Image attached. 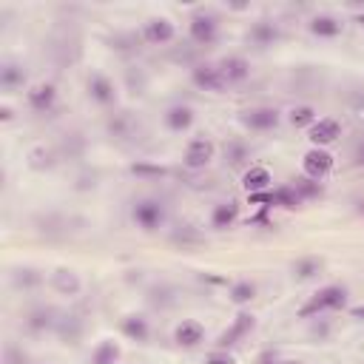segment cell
<instances>
[{
	"label": "cell",
	"mask_w": 364,
	"mask_h": 364,
	"mask_svg": "<svg viewBox=\"0 0 364 364\" xmlns=\"http://www.w3.org/2000/svg\"><path fill=\"white\" fill-rule=\"evenodd\" d=\"M347 305V287H341V284H327V287H322L319 294L299 310V316H316V313H325V310H339V308H344Z\"/></svg>",
	"instance_id": "obj_1"
},
{
	"label": "cell",
	"mask_w": 364,
	"mask_h": 364,
	"mask_svg": "<svg viewBox=\"0 0 364 364\" xmlns=\"http://www.w3.org/2000/svg\"><path fill=\"white\" fill-rule=\"evenodd\" d=\"M131 213H134V222L142 231H157L165 222V208H163L160 199H139Z\"/></svg>",
	"instance_id": "obj_2"
},
{
	"label": "cell",
	"mask_w": 364,
	"mask_h": 364,
	"mask_svg": "<svg viewBox=\"0 0 364 364\" xmlns=\"http://www.w3.org/2000/svg\"><path fill=\"white\" fill-rule=\"evenodd\" d=\"M213 154H216V145H213L208 137H196V139L188 142L185 157H182V165H185L188 171H202L205 165H211Z\"/></svg>",
	"instance_id": "obj_3"
},
{
	"label": "cell",
	"mask_w": 364,
	"mask_h": 364,
	"mask_svg": "<svg viewBox=\"0 0 364 364\" xmlns=\"http://www.w3.org/2000/svg\"><path fill=\"white\" fill-rule=\"evenodd\" d=\"M194 86L202 89V92H225L228 80L222 75V68L220 65H213V63H202L194 68V75H191Z\"/></svg>",
	"instance_id": "obj_4"
},
{
	"label": "cell",
	"mask_w": 364,
	"mask_h": 364,
	"mask_svg": "<svg viewBox=\"0 0 364 364\" xmlns=\"http://www.w3.org/2000/svg\"><path fill=\"white\" fill-rule=\"evenodd\" d=\"M302 171H305V177L322 182V180L333 171V154L325 151V149H310V151L302 157Z\"/></svg>",
	"instance_id": "obj_5"
},
{
	"label": "cell",
	"mask_w": 364,
	"mask_h": 364,
	"mask_svg": "<svg viewBox=\"0 0 364 364\" xmlns=\"http://www.w3.org/2000/svg\"><path fill=\"white\" fill-rule=\"evenodd\" d=\"M308 137L313 142V149H325V145H330V142H336L341 137V123L333 120V117H322V120H316L310 125Z\"/></svg>",
	"instance_id": "obj_6"
},
{
	"label": "cell",
	"mask_w": 364,
	"mask_h": 364,
	"mask_svg": "<svg viewBox=\"0 0 364 364\" xmlns=\"http://www.w3.org/2000/svg\"><path fill=\"white\" fill-rule=\"evenodd\" d=\"M188 32H191V40H194V43H199V46H211V43L216 40V34H220V26H216V18H211V15L199 12V15H194V18H191Z\"/></svg>",
	"instance_id": "obj_7"
},
{
	"label": "cell",
	"mask_w": 364,
	"mask_h": 364,
	"mask_svg": "<svg viewBox=\"0 0 364 364\" xmlns=\"http://www.w3.org/2000/svg\"><path fill=\"white\" fill-rule=\"evenodd\" d=\"M26 103H29V108H32V111L46 114V111H51V108H54V103H57V89H54L51 83L32 86V89L26 92Z\"/></svg>",
	"instance_id": "obj_8"
},
{
	"label": "cell",
	"mask_w": 364,
	"mask_h": 364,
	"mask_svg": "<svg viewBox=\"0 0 364 364\" xmlns=\"http://www.w3.org/2000/svg\"><path fill=\"white\" fill-rule=\"evenodd\" d=\"M174 34H177V29H174V23L168 18H154V20H149V23L142 26V37L149 40V43H154V46L171 43Z\"/></svg>",
	"instance_id": "obj_9"
},
{
	"label": "cell",
	"mask_w": 364,
	"mask_h": 364,
	"mask_svg": "<svg viewBox=\"0 0 364 364\" xmlns=\"http://www.w3.org/2000/svg\"><path fill=\"white\" fill-rule=\"evenodd\" d=\"M242 123L251 128V131H270L279 125V111L276 108H251L242 114Z\"/></svg>",
	"instance_id": "obj_10"
},
{
	"label": "cell",
	"mask_w": 364,
	"mask_h": 364,
	"mask_svg": "<svg viewBox=\"0 0 364 364\" xmlns=\"http://www.w3.org/2000/svg\"><path fill=\"white\" fill-rule=\"evenodd\" d=\"M174 341H177L180 347H196V344L205 341V327H202L199 322H194V319H185V322H180L177 330H174Z\"/></svg>",
	"instance_id": "obj_11"
},
{
	"label": "cell",
	"mask_w": 364,
	"mask_h": 364,
	"mask_svg": "<svg viewBox=\"0 0 364 364\" xmlns=\"http://www.w3.org/2000/svg\"><path fill=\"white\" fill-rule=\"evenodd\" d=\"M89 94H92V100L100 103V106H114V103H117V89H114V83H111L108 77H103V75H94V77L89 80Z\"/></svg>",
	"instance_id": "obj_12"
},
{
	"label": "cell",
	"mask_w": 364,
	"mask_h": 364,
	"mask_svg": "<svg viewBox=\"0 0 364 364\" xmlns=\"http://www.w3.org/2000/svg\"><path fill=\"white\" fill-rule=\"evenodd\" d=\"M220 68H222V75H225L228 83H242V80L251 77V63H248L245 57H239V54L225 57V60L220 63Z\"/></svg>",
	"instance_id": "obj_13"
},
{
	"label": "cell",
	"mask_w": 364,
	"mask_h": 364,
	"mask_svg": "<svg viewBox=\"0 0 364 364\" xmlns=\"http://www.w3.org/2000/svg\"><path fill=\"white\" fill-rule=\"evenodd\" d=\"M51 287L57 290V294L63 296H77L80 294V279L75 270H68V268H57L51 273Z\"/></svg>",
	"instance_id": "obj_14"
},
{
	"label": "cell",
	"mask_w": 364,
	"mask_h": 364,
	"mask_svg": "<svg viewBox=\"0 0 364 364\" xmlns=\"http://www.w3.org/2000/svg\"><path fill=\"white\" fill-rule=\"evenodd\" d=\"M270 182H273V174H270L265 165H251V168L245 171V177H242V185H245V191H248V194L268 191V188H270Z\"/></svg>",
	"instance_id": "obj_15"
},
{
	"label": "cell",
	"mask_w": 364,
	"mask_h": 364,
	"mask_svg": "<svg viewBox=\"0 0 364 364\" xmlns=\"http://www.w3.org/2000/svg\"><path fill=\"white\" fill-rule=\"evenodd\" d=\"M237 216H239V205L237 202H220L213 208V213H211V228L225 231V228H231L237 222Z\"/></svg>",
	"instance_id": "obj_16"
},
{
	"label": "cell",
	"mask_w": 364,
	"mask_h": 364,
	"mask_svg": "<svg viewBox=\"0 0 364 364\" xmlns=\"http://www.w3.org/2000/svg\"><path fill=\"white\" fill-rule=\"evenodd\" d=\"M165 125H168L174 134L188 131V128L194 125V111H191L188 106H171V108L165 111Z\"/></svg>",
	"instance_id": "obj_17"
},
{
	"label": "cell",
	"mask_w": 364,
	"mask_h": 364,
	"mask_svg": "<svg viewBox=\"0 0 364 364\" xmlns=\"http://www.w3.org/2000/svg\"><path fill=\"white\" fill-rule=\"evenodd\" d=\"M310 32H313L316 37H327V40H333V37H339V34H341V20H339V18H333V15H319V18H313V20H310Z\"/></svg>",
	"instance_id": "obj_18"
},
{
	"label": "cell",
	"mask_w": 364,
	"mask_h": 364,
	"mask_svg": "<svg viewBox=\"0 0 364 364\" xmlns=\"http://www.w3.org/2000/svg\"><path fill=\"white\" fill-rule=\"evenodd\" d=\"M23 83H26V71L18 63H6L4 68H0V89L4 92H15Z\"/></svg>",
	"instance_id": "obj_19"
},
{
	"label": "cell",
	"mask_w": 364,
	"mask_h": 364,
	"mask_svg": "<svg viewBox=\"0 0 364 364\" xmlns=\"http://www.w3.org/2000/svg\"><path fill=\"white\" fill-rule=\"evenodd\" d=\"M248 330H253V316H251V313H239V316H237V322H234V327L222 333V339H220V347L225 350L228 344H237V339H242Z\"/></svg>",
	"instance_id": "obj_20"
},
{
	"label": "cell",
	"mask_w": 364,
	"mask_h": 364,
	"mask_svg": "<svg viewBox=\"0 0 364 364\" xmlns=\"http://www.w3.org/2000/svg\"><path fill=\"white\" fill-rule=\"evenodd\" d=\"M123 333L131 341H149L151 327H149V322H145L142 316H128V319H123Z\"/></svg>",
	"instance_id": "obj_21"
},
{
	"label": "cell",
	"mask_w": 364,
	"mask_h": 364,
	"mask_svg": "<svg viewBox=\"0 0 364 364\" xmlns=\"http://www.w3.org/2000/svg\"><path fill=\"white\" fill-rule=\"evenodd\" d=\"M270 194H273V205L287 208V211H294V208H299V205L305 202L294 185H282V188H276V191H270Z\"/></svg>",
	"instance_id": "obj_22"
},
{
	"label": "cell",
	"mask_w": 364,
	"mask_h": 364,
	"mask_svg": "<svg viewBox=\"0 0 364 364\" xmlns=\"http://www.w3.org/2000/svg\"><path fill=\"white\" fill-rule=\"evenodd\" d=\"M120 361V344L117 341H103L92 353V364H117Z\"/></svg>",
	"instance_id": "obj_23"
},
{
	"label": "cell",
	"mask_w": 364,
	"mask_h": 364,
	"mask_svg": "<svg viewBox=\"0 0 364 364\" xmlns=\"http://www.w3.org/2000/svg\"><path fill=\"white\" fill-rule=\"evenodd\" d=\"M276 37H279V32H276V26L268 23V20H259V23L251 29V40H253L256 46H270Z\"/></svg>",
	"instance_id": "obj_24"
},
{
	"label": "cell",
	"mask_w": 364,
	"mask_h": 364,
	"mask_svg": "<svg viewBox=\"0 0 364 364\" xmlns=\"http://www.w3.org/2000/svg\"><path fill=\"white\" fill-rule=\"evenodd\" d=\"M29 330L32 333H43V330H49V327H54V310H49V308H40V310H34L32 316H29Z\"/></svg>",
	"instance_id": "obj_25"
},
{
	"label": "cell",
	"mask_w": 364,
	"mask_h": 364,
	"mask_svg": "<svg viewBox=\"0 0 364 364\" xmlns=\"http://www.w3.org/2000/svg\"><path fill=\"white\" fill-rule=\"evenodd\" d=\"M313 123H316V108H313V106H296L294 111H290V125L310 128Z\"/></svg>",
	"instance_id": "obj_26"
},
{
	"label": "cell",
	"mask_w": 364,
	"mask_h": 364,
	"mask_svg": "<svg viewBox=\"0 0 364 364\" xmlns=\"http://www.w3.org/2000/svg\"><path fill=\"white\" fill-rule=\"evenodd\" d=\"M253 296H256V284L253 282H237V284H231V302L248 305Z\"/></svg>",
	"instance_id": "obj_27"
},
{
	"label": "cell",
	"mask_w": 364,
	"mask_h": 364,
	"mask_svg": "<svg viewBox=\"0 0 364 364\" xmlns=\"http://www.w3.org/2000/svg\"><path fill=\"white\" fill-rule=\"evenodd\" d=\"M294 188L299 191V196H302V199H316V196L322 194V185H319L316 180H310V177L296 180V185H294Z\"/></svg>",
	"instance_id": "obj_28"
},
{
	"label": "cell",
	"mask_w": 364,
	"mask_h": 364,
	"mask_svg": "<svg viewBox=\"0 0 364 364\" xmlns=\"http://www.w3.org/2000/svg\"><path fill=\"white\" fill-rule=\"evenodd\" d=\"M319 268H322L319 259H299L294 265V273H296V279H313L319 273Z\"/></svg>",
	"instance_id": "obj_29"
},
{
	"label": "cell",
	"mask_w": 364,
	"mask_h": 364,
	"mask_svg": "<svg viewBox=\"0 0 364 364\" xmlns=\"http://www.w3.org/2000/svg\"><path fill=\"white\" fill-rule=\"evenodd\" d=\"M225 157H228L234 165H239L242 160H248V149H245L242 142H228V145H225Z\"/></svg>",
	"instance_id": "obj_30"
},
{
	"label": "cell",
	"mask_w": 364,
	"mask_h": 364,
	"mask_svg": "<svg viewBox=\"0 0 364 364\" xmlns=\"http://www.w3.org/2000/svg\"><path fill=\"white\" fill-rule=\"evenodd\" d=\"M205 364H237V358H234L228 350H216V353H211V356L205 358Z\"/></svg>",
	"instance_id": "obj_31"
},
{
	"label": "cell",
	"mask_w": 364,
	"mask_h": 364,
	"mask_svg": "<svg viewBox=\"0 0 364 364\" xmlns=\"http://www.w3.org/2000/svg\"><path fill=\"white\" fill-rule=\"evenodd\" d=\"M131 171L134 174H142V177H163L165 174V168H157V165H131Z\"/></svg>",
	"instance_id": "obj_32"
},
{
	"label": "cell",
	"mask_w": 364,
	"mask_h": 364,
	"mask_svg": "<svg viewBox=\"0 0 364 364\" xmlns=\"http://www.w3.org/2000/svg\"><path fill=\"white\" fill-rule=\"evenodd\" d=\"M32 165H34V168H49V165H51V154L43 151V149L32 151Z\"/></svg>",
	"instance_id": "obj_33"
},
{
	"label": "cell",
	"mask_w": 364,
	"mask_h": 364,
	"mask_svg": "<svg viewBox=\"0 0 364 364\" xmlns=\"http://www.w3.org/2000/svg\"><path fill=\"white\" fill-rule=\"evenodd\" d=\"M6 364H26V353L18 350L15 344H9L6 347Z\"/></svg>",
	"instance_id": "obj_34"
},
{
	"label": "cell",
	"mask_w": 364,
	"mask_h": 364,
	"mask_svg": "<svg viewBox=\"0 0 364 364\" xmlns=\"http://www.w3.org/2000/svg\"><path fill=\"white\" fill-rule=\"evenodd\" d=\"M251 205H273V194L270 191H259V194H248Z\"/></svg>",
	"instance_id": "obj_35"
},
{
	"label": "cell",
	"mask_w": 364,
	"mask_h": 364,
	"mask_svg": "<svg viewBox=\"0 0 364 364\" xmlns=\"http://www.w3.org/2000/svg\"><path fill=\"white\" fill-rule=\"evenodd\" d=\"M34 282H40L34 270H18V284H34Z\"/></svg>",
	"instance_id": "obj_36"
},
{
	"label": "cell",
	"mask_w": 364,
	"mask_h": 364,
	"mask_svg": "<svg viewBox=\"0 0 364 364\" xmlns=\"http://www.w3.org/2000/svg\"><path fill=\"white\" fill-rule=\"evenodd\" d=\"M259 364H276V358H273V353H265V356L259 358Z\"/></svg>",
	"instance_id": "obj_37"
},
{
	"label": "cell",
	"mask_w": 364,
	"mask_h": 364,
	"mask_svg": "<svg viewBox=\"0 0 364 364\" xmlns=\"http://www.w3.org/2000/svg\"><path fill=\"white\" fill-rule=\"evenodd\" d=\"M276 364H302L299 358H282V361H276Z\"/></svg>",
	"instance_id": "obj_38"
},
{
	"label": "cell",
	"mask_w": 364,
	"mask_h": 364,
	"mask_svg": "<svg viewBox=\"0 0 364 364\" xmlns=\"http://www.w3.org/2000/svg\"><path fill=\"white\" fill-rule=\"evenodd\" d=\"M353 316L356 319H364V308H353Z\"/></svg>",
	"instance_id": "obj_39"
},
{
	"label": "cell",
	"mask_w": 364,
	"mask_h": 364,
	"mask_svg": "<svg viewBox=\"0 0 364 364\" xmlns=\"http://www.w3.org/2000/svg\"><path fill=\"white\" fill-rule=\"evenodd\" d=\"M358 160H361V165H364V145H361V149H358Z\"/></svg>",
	"instance_id": "obj_40"
},
{
	"label": "cell",
	"mask_w": 364,
	"mask_h": 364,
	"mask_svg": "<svg viewBox=\"0 0 364 364\" xmlns=\"http://www.w3.org/2000/svg\"><path fill=\"white\" fill-rule=\"evenodd\" d=\"M358 23H361V26H364V15H358Z\"/></svg>",
	"instance_id": "obj_41"
}]
</instances>
